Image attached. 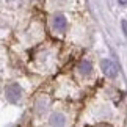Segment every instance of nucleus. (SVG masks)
I'll list each match as a JSON object with an SVG mask.
<instances>
[{
  "label": "nucleus",
  "mask_w": 127,
  "mask_h": 127,
  "mask_svg": "<svg viewBox=\"0 0 127 127\" xmlns=\"http://www.w3.org/2000/svg\"><path fill=\"white\" fill-rule=\"evenodd\" d=\"M121 25H123V30H124V35L127 36V21H123V22H121Z\"/></svg>",
  "instance_id": "nucleus-6"
},
{
  "label": "nucleus",
  "mask_w": 127,
  "mask_h": 127,
  "mask_svg": "<svg viewBox=\"0 0 127 127\" xmlns=\"http://www.w3.org/2000/svg\"><path fill=\"white\" fill-rule=\"evenodd\" d=\"M100 67H102V71H104V74L107 77H111V79H113V77L118 75V66H116V63L111 61V60H102Z\"/></svg>",
  "instance_id": "nucleus-2"
},
{
  "label": "nucleus",
  "mask_w": 127,
  "mask_h": 127,
  "mask_svg": "<svg viewBox=\"0 0 127 127\" xmlns=\"http://www.w3.org/2000/svg\"><path fill=\"white\" fill-rule=\"evenodd\" d=\"M66 27H67V21H66V17L63 16V14H57V16L53 17V28H55L57 32L63 33V32L66 30Z\"/></svg>",
  "instance_id": "nucleus-3"
},
{
  "label": "nucleus",
  "mask_w": 127,
  "mask_h": 127,
  "mask_svg": "<svg viewBox=\"0 0 127 127\" xmlns=\"http://www.w3.org/2000/svg\"><path fill=\"white\" fill-rule=\"evenodd\" d=\"M91 71H93V64H91V61H88V60H82V63L79 64V72L82 75H90L91 74Z\"/></svg>",
  "instance_id": "nucleus-5"
},
{
  "label": "nucleus",
  "mask_w": 127,
  "mask_h": 127,
  "mask_svg": "<svg viewBox=\"0 0 127 127\" xmlns=\"http://www.w3.org/2000/svg\"><path fill=\"white\" fill-rule=\"evenodd\" d=\"M5 96H6V99L11 102V104H16L22 97V88L17 83H9L5 88Z\"/></svg>",
  "instance_id": "nucleus-1"
},
{
  "label": "nucleus",
  "mask_w": 127,
  "mask_h": 127,
  "mask_svg": "<svg viewBox=\"0 0 127 127\" xmlns=\"http://www.w3.org/2000/svg\"><path fill=\"white\" fill-rule=\"evenodd\" d=\"M119 5H127V0H118Z\"/></svg>",
  "instance_id": "nucleus-7"
},
{
  "label": "nucleus",
  "mask_w": 127,
  "mask_h": 127,
  "mask_svg": "<svg viewBox=\"0 0 127 127\" xmlns=\"http://www.w3.org/2000/svg\"><path fill=\"white\" fill-rule=\"evenodd\" d=\"M50 124L53 127H64L66 124V118H64V115H61V113H53L50 116Z\"/></svg>",
  "instance_id": "nucleus-4"
}]
</instances>
